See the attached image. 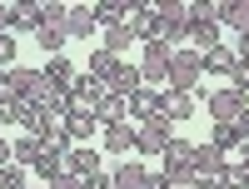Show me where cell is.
I'll use <instances>...</instances> for the list:
<instances>
[{"label": "cell", "instance_id": "cell-13", "mask_svg": "<svg viewBox=\"0 0 249 189\" xmlns=\"http://www.w3.org/2000/svg\"><path fill=\"white\" fill-rule=\"evenodd\" d=\"M160 110L170 115L175 124H184V120L195 115V95H184V90H164V95H160Z\"/></svg>", "mask_w": 249, "mask_h": 189}, {"label": "cell", "instance_id": "cell-37", "mask_svg": "<svg viewBox=\"0 0 249 189\" xmlns=\"http://www.w3.org/2000/svg\"><path fill=\"white\" fill-rule=\"evenodd\" d=\"M230 90H239V95L249 100V65H244V60H239V65L230 70Z\"/></svg>", "mask_w": 249, "mask_h": 189}, {"label": "cell", "instance_id": "cell-8", "mask_svg": "<svg viewBox=\"0 0 249 189\" xmlns=\"http://www.w3.org/2000/svg\"><path fill=\"white\" fill-rule=\"evenodd\" d=\"M40 75H45V85H50V90H65V95L75 90V80H80V70L70 65L65 55H55V60H45V70H40Z\"/></svg>", "mask_w": 249, "mask_h": 189}, {"label": "cell", "instance_id": "cell-46", "mask_svg": "<svg viewBox=\"0 0 249 189\" xmlns=\"http://www.w3.org/2000/svg\"><path fill=\"white\" fill-rule=\"evenodd\" d=\"M160 189H175V184H164V174H160Z\"/></svg>", "mask_w": 249, "mask_h": 189}, {"label": "cell", "instance_id": "cell-29", "mask_svg": "<svg viewBox=\"0 0 249 189\" xmlns=\"http://www.w3.org/2000/svg\"><path fill=\"white\" fill-rule=\"evenodd\" d=\"M130 45H140V40H135V30H130V20H124V25H115V30H105V50H130Z\"/></svg>", "mask_w": 249, "mask_h": 189}, {"label": "cell", "instance_id": "cell-27", "mask_svg": "<svg viewBox=\"0 0 249 189\" xmlns=\"http://www.w3.org/2000/svg\"><path fill=\"white\" fill-rule=\"evenodd\" d=\"M219 30H224L219 20H204V25H190V45H199V55H204V50H214V45H219Z\"/></svg>", "mask_w": 249, "mask_h": 189}, {"label": "cell", "instance_id": "cell-9", "mask_svg": "<svg viewBox=\"0 0 249 189\" xmlns=\"http://www.w3.org/2000/svg\"><path fill=\"white\" fill-rule=\"evenodd\" d=\"M190 170H195V179H219V174H224V155L214 150V144H195Z\"/></svg>", "mask_w": 249, "mask_h": 189}, {"label": "cell", "instance_id": "cell-2", "mask_svg": "<svg viewBox=\"0 0 249 189\" xmlns=\"http://www.w3.org/2000/svg\"><path fill=\"white\" fill-rule=\"evenodd\" d=\"M170 139H175V135H170V115L160 110V115H150V120L140 124V144H135V150H140V155H164V150H170Z\"/></svg>", "mask_w": 249, "mask_h": 189}, {"label": "cell", "instance_id": "cell-26", "mask_svg": "<svg viewBox=\"0 0 249 189\" xmlns=\"http://www.w3.org/2000/svg\"><path fill=\"white\" fill-rule=\"evenodd\" d=\"M210 144H214L219 155H230V150L244 144V135H239V124H214V130H210Z\"/></svg>", "mask_w": 249, "mask_h": 189}, {"label": "cell", "instance_id": "cell-43", "mask_svg": "<svg viewBox=\"0 0 249 189\" xmlns=\"http://www.w3.org/2000/svg\"><path fill=\"white\" fill-rule=\"evenodd\" d=\"M195 189H219V179H195Z\"/></svg>", "mask_w": 249, "mask_h": 189}, {"label": "cell", "instance_id": "cell-6", "mask_svg": "<svg viewBox=\"0 0 249 189\" xmlns=\"http://www.w3.org/2000/svg\"><path fill=\"white\" fill-rule=\"evenodd\" d=\"M45 20H40V0H15L10 5V35H35Z\"/></svg>", "mask_w": 249, "mask_h": 189}, {"label": "cell", "instance_id": "cell-5", "mask_svg": "<svg viewBox=\"0 0 249 189\" xmlns=\"http://www.w3.org/2000/svg\"><path fill=\"white\" fill-rule=\"evenodd\" d=\"M170 60H175V50L164 45V40H155V45H144V60H140V75L150 80V85H164V80H170Z\"/></svg>", "mask_w": 249, "mask_h": 189}, {"label": "cell", "instance_id": "cell-31", "mask_svg": "<svg viewBox=\"0 0 249 189\" xmlns=\"http://www.w3.org/2000/svg\"><path fill=\"white\" fill-rule=\"evenodd\" d=\"M160 159H164V164H190V159H195V144H190V139H170V150H164Z\"/></svg>", "mask_w": 249, "mask_h": 189}, {"label": "cell", "instance_id": "cell-34", "mask_svg": "<svg viewBox=\"0 0 249 189\" xmlns=\"http://www.w3.org/2000/svg\"><path fill=\"white\" fill-rule=\"evenodd\" d=\"M20 104H25V100H15L10 90L0 95V124H20Z\"/></svg>", "mask_w": 249, "mask_h": 189}, {"label": "cell", "instance_id": "cell-11", "mask_svg": "<svg viewBox=\"0 0 249 189\" xmlns=\"http://www.w3.org/2000/svg\"><path fill=\"white\" fill-rule=\"evenodd\" d=\"M100 25H95V5H70V15H65V35L70 40H90Z\"/></svg>", "mask_w": 249, "mask_h": 189}, {"label": "cell", "instance_id": "cell-41", "mask_svg": "<svg viewBox=\"0 0 249 189\" xmlns=\"http://www.w3.org/2000/svg\"><path fill=\"white\" fill-rule=\"evenodd\" d=\"M234 55H239L244 65H249V35H239V45H234Z\"/></svg>", "mask_w": 249, "mask_h": 189}, {"label": "cell", "instance_id": "cell-10", "mask_svg": "<svg viewBox=\"0 0 249 189\" xmlns=\"http://www.w3.org/2000/svg\"><path fill=\"white\" fill-rule=\"evenodd\" d=\"M135 144H140V124H130V120L124 124H105V150L110 155H130Z\"/></svg>", "mask_w": 249, "mask_h": 189}, {"label": "cell", "instance_id": "cell-39", "mask_svg": "<svg viewBox=\"0 0 249 189\" xmlns=\"http://www.w3.org/2000/svg\"><path fill=\"white\" fill-rule=\"evenodd\" d=\"M45 189H80V174H70V170H65V174H55Z\"/></svg>", "mask_w": 249, "mask_h": 189}, {"label": "cell", "instance_id": "cell-17", "mask_svg": "<svg viewBox=\"0 0 249 189\" xmlns=\"http://www.w3.org/2000/svg\"><path fill=\"white\" fill-rule=\"evenodd\" d=\"M65 170H70V174H80V179H85V174H95V170H100V155L90 150V144H75V150L65 155Z\"/></svg>", "mask_w": 249, "mask_h": 189}, {"label": "cell", "instance_id": "cell-15", "mask_svg": "<svg viewBox=\"0 0 249 189\" xmlns=\"http://www.w3.org/2000/svg\"><path fill=\"white\" fill-rule=\"evenodd\" d=\"M160 95L164 90H150V85H140L135 95H130V115L144 124V120H150V115H160Z\"/></svg>", "mask_w": 249, "mask_h": 189}, {"label": "cell", "instance_id": "cell-32", "mask_svg": "<svg viewBox=\"0 0 249 189\" xmlns=\"http://www.w3.org/2000/svg\"><path fill=\"white\" fill-rule=\"evenodd\" d=\"M219 189H249V170H244V164H224Z\"/></svg>", "mask_w": 249, "mask_h": 189}, {"label": "cell", "instance_id": "cell-30", "mask_svg": "<svg viewBox=\"0 0 249 189\" xmlns=\"http://www.w3.org/2000/svg\"><path fill=\"white\" fill-rule=\"evenodd\" d=\"M35 170H40V174H45V184H50L55 174H65V155H60V150H45V155H40V159H35Z\"/></svg>", "mask_w": 249, "mask_h": 189}, {"label": "cell", "instance_id": "cell-42", "mask_svg": "<svg viewBox=\"0 0 249 189\" xmlns=\"http://www.w3.org/2000/svg\"><path fill=\"white\" fill-rule=\"evenodd\" d=\"M10 30V5H0V35Z\"/></svg>", "mask_w": 249, "mask_h": 189}, {"label": "cell", "instance_id": "cell-20", "mask_svg": "<svg viewBox=\"0 0 249 189\" xmlns=\"http://www.w3.org/2000/svg\"><path fill=\"white\" fill-rule=\"evenodd\" d=\"M124 20H130V5H124V0H100L95 5V25L115 30V25H124Z\"/></svg>", "mask_w": 249, "mask_h": 189}, {"label": "cell", "instance_id": "cell-36", "mask_svg": "<svg viewBox=\"0 0 249 189\" xmlns=\"http://www.w3.org/2000/svg\"><path fill=\"white\" fill-rule=\"evenodd\" d=\"M0 189H30V184H25V170H20V164L0 170Z\"/></svg>", "mask_w": 249, "mask_h": 189}, {"label": "cell", "instance_id": "cell-19", "mask_svg": "<svg viewBox=\"0 0 249 189\" xmlns=\"http://www.w3.org/2000/svg\"><path fill=\"white\" fill-rule=\"evenodd\" d=\"M65 130H70V139H90L100 130V115L95 110H70L65 115Z\"/></svg>", "mask_w": 249, "mask_h": 189}, {"label": "cell", "instance_id": "cell-1", "mask_svg": "<svg viewBox=\"0 0 249 189\" xmlns=\"http://www.w3.org/2000/svg\"><path fill=\"white\" fill-rule=\"evenodd\" d=\"M199 80H204V60H199V50H175V60H170V80H164V85L190 95Z\"/></svg>", "mask_w": 249, "mask_h": 189}, {"label": "cell", "instance_id": "cell-22", "mask_svg": "<svg viewBox=\"0 0 249 189\" xmlns=\"http://www.w3.org/2000/svg\"><path fill=\"white\" fill-rule=\"evenodd\" d=\"M110 184H115V189H144V184H150V174H144V164H115Z\"/></svg>", "mask_w": 249, "mask_h": 189}, {"label": "cell", "instance_id": "cell-14", "mask_svg": "<svg viewBox=\"0 0 249 189\" xmlns=\"http://www.w3.org/2000/svg\"><path fill=\"white\" fill-rule=\"evenodd\" d=\"M219 25L249 35V0H219Z\"/></svg>", "mask_w": 249, "mask_h": 189}, {"label": "cell", "instance_id": "cell-33", "mask_svg": "<svg viewBox=\"0 0 249 189\" xmlns=\"http://www.w3.org/2000/svg\"><path fill=\"white\" fill-rule=\"evenodd\" d=\"M65 15H70V5H60V0H40V20H45V25L65 30Z\"/></svg>", "mask_w": 249, "mask_h": 189}, {"label": "cell", "instance_id": "cell-4", "mask_svg": "<svg viewBox=\"0 0 249 189\" xmlns=\"http://www.w3.org/2000/svg\"><path fill=\"white\" fill-rule=\"evenodd\" d=\"M5 90H10L15 100H40L50 85H45V75H40V70H25V65H15V70H5Z\"/></svg>", "mask_w": 249, "mask_h": 189}, {"label": "cell", "instance_id": "cell-28", "mask_svg": "<svg viewBox=\"0 0 249 189\" xmlns=\"http://www.w3.org/2000/svg\"><path fill=\"white\" fill-rule=\"evenodd\" d=\"M40 139H45V150H60V155H70V144H75V139H70V130H65V120H50Z\"/></svg>", "mask_w": 249, "mask_h": 189}, {"label": "cell", "instance_id": "cell-44", "mask_svg": "<svg viewBox=\"0 0 249 189\" xmlns=\"http://www.w3.org/2000/svg\"><path fill=\"white\" fill-rule=\"evenodd\" d=\"M144 189H160V174H150V184H144Z\"/></svg>", "mask_w": 249, "mask_h": 189}, {"label": "cell", "instance_id": "cell-25", "mask_svg": "<svg viewBox=\"0 0 249 189\" xmlns=\"http://www.w3.org/2000/svg\"><path fill=\"white\" fill-rule=\"evenodd\" d=\"M40 155H45V139H40V135H20V139H15V164H20V170L35 164Z\"/></svg>", "mask_w": 249, "mask_h": 189}, {"label": "cell", "instance_id": "cell-40", "mask_svg": "<svg viewBox=\"0 0 249 189\" xmlns=\"http://www.w3.org/2000/svg\"><path fill=\"white\" fill-rule=\"evenodd\" d=\"M234 124H239V135H244V150H249V104H244V115H239Z\"/></svg>", "mask_w": 249, "mask_h": 189}, {"label": "cell", "instance_id": "cell-12", "mask_svg": "<svg viewBox=\"0 0 249 189\" xmlns=\"http://www.w3.org/2000/svg\"><path fill=\"white\" fill-rule=\"evenodd\" d=\"M120 65H124V60H120L115 50H105V45H95V50H90V70H85V75H95L100 85H110V80H115V70H120Z\"/></svg>", "mask_w": 249, "mask_h": 189}, {"label": "cell", "instance_id": "cell-18", "mask_svg": "<svg viewBox=\"0 0 249 189\" xmlns=\"http://www.w3.org/2000/svg\"><path fill=\"white\" fill-rule=\"evenodd\" d=\"M144 85V75H140V65H120L115 70V80H110V95H120V100H130L135 90Z\"/></svg>", "mask_w": 249, "mask_h": 189}, {"label": "cell", "instance_id": "cell-47", "mask_svg": "<svg viewBox=\"0 0 249 189\" xmlns=\"http://www.w3.org/2000/svg\"><path fill=\"white\" fill-rule=\"evenodd\" d=\"M244 170H249V150H244Z\"/></svg>", "mask_w": 249, "mask_h": 189}, {"label": "cell", "instance_id": "cell-24", "mask_svg": "<svg viewBox=\"0 0 249 189\" xmlns=\"http://www.w3.org/2000/svg\"><path fill=\"white\" fill-rule=\"evenodd\" d=\"M65 40H70V35L60 30V25H40V30H35V45L45 50V60H55L60 50H65Z\"/></svg>", "mask_w": 249, "mask_h": 189}, {"label": "cell", "instance_id": "cell-7", "mask_svg": "<svg viewBox=\"0 0 249 189\" xmlns=\"http://www.w3.org/2000/svg\"><path fill=\"white\" fill-rule=\"evenodd\" d=\"M130 30H135L140 45H155V40H160V15H155V5H130Z\"/></svg>", "mask_w": 249, "mask_h": 189}, {"label": "cell", "instance_id": "cell-35", "mask_svg": "<svg viewBox=\"0 0 249 189\" xmlns=\"http://www.w3.org/2000/svg\"><path fill=\"white\" fill-rule=\"evenodd\" d=\"M15 50H20V45H15V35L5 30V35H0V70H15Z\"/></svg>", "mask_w": 249, "mask_h": 189}, {"label": "cell", "instance_id": "cell-23", "mask_svg": "<svg viewBox=\"0 0 249 189\" xmlns=\"http://www.w3.org/2000/svg\"><path fill=\"white\" fill-rule=\"evenodd\" d=\"M35 104H40V115H45V120H65V115H70V95H65V90H45Z\"/></svg>", "mask_w": 249, "mask_h": 189}, {"label": "cell", "instance_id": "cell-38", "mask_svg": "<svg viewBox=\"0 0 249 189\" xmlns=\"http://www.w3.org/2000/svg\"><path fill=\"white\" fill-rule=\"evenodd\" d=\"M80 189H115V184H110V174H105V170H95V174L80 179Z\"/></svg>", "mask_w": 249, "mask_h": 189}, {"label": "cell", "instance_id": "cell-21", "mask_svg": "<svg viewBox=\"0 0 249 189\" xmlns=\"http://www.w3.org/2000/svg\"><path fill=\"white\" fill-rule=\"evenodd\" d=\"M95 115H100V124H124L130 120V100H120V95H105L95 104Z\"/></svg>", "mask_w": 249, "mask_h": 189}, {"label": "cell", "instance_id": "cell-45", "mask_svg": "<svg viewBox=\"0 0 249 189\" xmlns=\"http://www.w3.org/2000/svg\"><path fill=\"white\" fill-rule=\"evenodd\" d=\"M0 95H5V70H0Z\"/></svg>", "mask_w": 249, "mask_h": 189}, {"label": "cell", "instance_id": "cell-3", "mask_svg": "<svg viewBox=\"0 0 249 189\" xmlns=\"http://www.w3.org/2000/svg\"><path fill=\"white\" fill-rule=\"evenodd\" d=\"M204 104H210V120L214 124H234L239 115H244V95L239 90H230V85H219V90H210V100H204Z\"/></svg>", "mask_w": 249, "mask_h": 189}, {"label": "cell", "instance_id": "cell-16", "mask_svg": "<svg viewBox=\"0 0 249 189\" xmlns=\"http://www.w3.org/2000/svg\"><path fill=\"white\" fill-rule=\"evenodd\" d=\"M199 60H204V75H230V70L239 65V55H234L230 45H214V50H204Z\"/></svg>", "mask_w": 249, "mask_h": 189}]
</instances>
